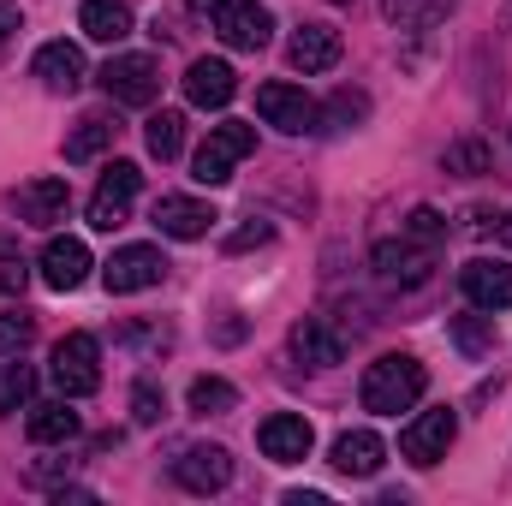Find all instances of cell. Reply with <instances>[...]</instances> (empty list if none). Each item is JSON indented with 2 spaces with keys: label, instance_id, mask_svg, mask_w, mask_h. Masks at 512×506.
<instances>
[{
  "label": "cell",
  "instance_id": "cell-1",
  "mask_svg": "<svg viewBox=\"0 0 512 506\" xmlns=\"http://www.w3.org/2000/svg\"><path fill=\"white\" fill-rule=\"evenodd\" d=\"M423 387H429V370H423L417 358L387 352V358H376V364L364 370V411L399 417V411H411V405L423 399Z\"/></svg>",
  "mask_w": 512,
  "mask_h": 506
},
{
  "label": "cell",
  "instance_id": "cell-2",
  "mask_svg": "<svg viewBox=\"0 0 512 506\" xmlns=\"http://www.w3.org/2000/svg\"><path fill=\"white\" fill-rule=\"evenodd\" d=\"M54 387L66 393V399H84V393H96L102 387V346H96V334H66V340H54Z\"/></svg>",
  "mask_w": 512,
  "mask_h": 506
},
{
  "label": "cell",
  "instance_id": "cell-3",
  "mask_svg": "<svg viewBox=\"0 0 512 506\" xmlns=\"http://www.w3.org/2000/svg\"><path fill=\"white\" fill-rule=\"evenodd\" d=\"M251 149H256V131L245 126V120H227V126H215L203 137V149H197V161H191V167H197L191 179H197V185H227L233 167H239Z\"/></svg>",
  "mask_w": 512,
  "mask_h": 506
},
{
  "label": "cell",
  "instance_id": "cell-4",
  "mask_svg": "<svg viewBox=\"0 0 512 506\" xmlns=\"http://www.w3.org/2000/svg\"><path fill=\"white\" fill-rule=\"evenodd\" d=\"M453 435H459V417H453L447 405H435V411H417V417L399 429V453H405L417 471H429V465H441V459H447Z\"/></svg>",
  "mask_w": 512,
  "mask_h": 506
},
{
  "label": "cell",
  "instance_id": "cell-5",
  "mask_svg": "<svg viewBox=\"0 0 512 506\" xmlns=\"http://www.w3.org/2000/svg\"><path fill=\"white\" fill-rule=\"evenodd\" d=\"M102 90L126 108H149L161 96V60L155 54H114L102 66Z\"/></svg>",
  "mask_w": 512,
  "mask_h": 506
},
{
  "label": "cell",
  "instance_id": "cell-6",
  "mask_svg": "<svg viewBox=\"0 0 512 506\" xmlns=\"http://www.w3.org/2000/svg\"><path fill=\"white\" fill-rule=\"evenodd\" d=\"M215 36L227 42V48H239V54H256V48H268V36H274V12L262 6V0H215Z\"/></svg>",
  "mask_w": 512,
  "mask_h": 506
},
{
  "label": "cell",
  "instance_id": "cell-7",
  "mask_svg": "<svg viewBox=\"0 0 512 506\" xmlns=\"http://www.w3.org/2000/svg\"><path fill=\"white\" fill-rule=\"evenodd\" d=\"M256 114H262L274 131H292V137L322 131V108H316V96H304L298 84H262V90H256Z\"/></svg>",
  "mask_w": 512,
  "mask_h": 506
},
{
  "label": "cell",
  "instance_id": "cell-8",
  "mask_svg": "<svg viewBox=\"0 0 512 506\" xmlns=\"http://www.w3.org/2000/svg\"><path fill=\"white\" fill-rule=\"evenodd\" d=\"M137 191H143V173H137V161H114V167L102 173L96 197H90V227H96V233H114V227H126V215H131V203H137Z\"/></svg>",
  "mask_w": 512,
  "mask_h": 506
},
{
  "label": "cell",
  "instance_id": "cell-9",
  "mask_svg": "<svg viewBox=\"0 0 512 506\" xmlns=\"http://www.w3.org/2000/svg\"><path fill=\"white\" fill-rule=\"evenodd\" d=\"M256 447H262V459H274V465H298V459H310L316 429H310V417H298V411H274V417H262Z\"/></svg>",
  "mask_w": 512,
  "mask_h": 506
},
{
  "label": "cell",
  "instance_id": "cell-10",
  "mask_svg": "<svg viewBox=\"0 0 512 506\" xmlns=\"http://www.w3.org/2000/svg\"><path fill=\"white\" fill-rule=\"evenodd\" d=\"M376 274H382L387 286H423L429 280V268H435V245H423V239H382L376 245Z\"/></svg>",
  "mask_w": 512,
  "mask_h": 506
},
{
  "label": "cell",
  "instance_id": "cell-11",
  "mask_svg": "<svg viewBox=\"0 0 512 506\" xmlns=\"http://www.w3.org/2000/svg\"><path fill=\"white\" fill-rule=\"evenodd\" d=\"M161 274H167V256L155 251V245H120V251L102 262L108 292H143V286H161Z\"/></svg>",
  "mask_w": 512,
  "mask_h": 506
},
{
  "label": "cell",
  "instance_id": "cell-12",
  "mask_svg": "<svg viewBox=\"0 0 512 506\" xmlns=\"http://www.w3.org/2000/svg\"><path fill=\"white\" fill-rule=\"evenodd\" d=\"M173 477H179V489H191V495H221V489L233 483V453H227V447H185V453L173 459Z\"/></svg>",
  "mask_w": 512,
  "mask_h": 506
},
{
  "label": "cell",
  "instance_id": "cell-13",
  "mask_svg": "<svg viewBox=\"0 0 512 506\" xmlns=\"http://www.w3.org/2000/svg\"><path fill=\"white\" fill-rule=\"evenodd\" d=\"M459 286H465V298L477 304V310H512V268L507 262H495V256H471L465 268H459Z\"/></svg>",
  "mask_w": 512,
  "mask_h": 506
},
{
  "label": "cell",
  "instance_id": "cell-14",
  "mask_svg": "<svg viewBox=\"0 0 512 506\" xmlns=\"http://www.w3.org/2000/svg\"><path fill=\"white\" fill-rule=\"evenodd\" d=\"M12 209H18L24 227H60L66 209H72V185L66 179H30V185H18Z\"/></svg>",
  "mask_w": 512,
  "mask_h": 506
},
{
  "label": "cell",
  "instance_id": "cell-15",
  "mask_svg": "<svg viewBox=\"0 0 512 506\" xmlns=\"http://www.w3.org/2000/svg\"><path fill=\"white\" fill-rule=\"evenodd\" d=\"M30 72H36L42 90H54V96H72V90H84V78H90L78 42H42L36 60H30Z\"/></svg>",
  "mask_w": 512,
  "mask_h": 506
},
{
  "label": "cell",
  "instance_id": "cell-16",
  "mask_svg": "<svg viewBox=\"0 0 512 506\" xmlns=\"http://www.w3.org/2000/svg\"><path fill=\"white\" fill-rule=\"evenodd\" d=\"M90 245L84 239H48L42 245V280L54 286V292H78L84 280H90Z\"/></svg>",
  "mask_w": 512,
  "mask_h": 506
},
{
  "label": "cell",
  "instance_id": "cell-17",
  "mask_svg": "<svg viewBox=\"0 0 512 506\" xmlns=\"http://www.w3.org/2000/svg\"><path fill=\"white\" fill-rule=\"evenodd\" d=\"M233 90H239V78H233L227 60H209V54L191 60V72H185V102L191 108H227Z\"/></svg>",
  "mask_w": 512,
  "mask_h": 506
},
{
  "label": "cell",
  "instance_id": "cell-18",
  "mask_svg": "<svg viewBox=\"0 0 512 506\" xmlns=\"http://www.w3.org/2000/svg\"><path fill=\"white\" fill-rule=\"evenodd\" d=\"M215 221H221V215H215L203 197H161V203H155V227H161L167 239H203Z\"/></svg>",
  "mask_w": 512,
  "mask_h": 506
},
{
  "label": "cell",
  "instance_id": "cell-19",
  "mask_svg": "<svg viewBox=\"0 0 512 506\" xmlns=\"http://www.w3.org/2000/svg\"><path fill=\"white\" fill-rule=\"evenodd\" d=\"M292 352H298L304 364L328 370V364H346V334H340L334 322H322V316H304V322L292 328Z\"/></svg>",
  "mask_w": 512,
  "mask_h": 506
},
{
  "label": "cell",
  "instance_id": "cell-20",
  "mask_svg": "<svg viewBox=\"0 0 512 506\" xmlns=\"http://www.w3.org/2000/svg\"><path fill=\"white\" fill-rule=\"evenodd\" d=\"M382 459H387V447H382V435L376 429H346L340 441H334V471L340 477H376L382 471Z\"/></svg>",
  "mask_w": 512,
  "mask_h": 506
},
{
  "label": "cell",
  "instance_id": "cell-21",
  "mask_svg": "<svg viewBox=\"0 0 512 506\" xmlns=\"http://www.w3.org/2000/svg\"><path fill=\"white\" fill-rule=\"evenodd\" d=\"M292 66L304 72V78H316V72H334L340 66V30H328V24H304L298 36H292Z\"/></svg>",
  "mask_w": 512,
  "mask_h": 506
},
{
  "label": "cell",
  "instance_id": "cell-22",
  "mask_svg": "<svg viewBox=\"0 0 512 506\" xmlns=\"http://www.w3.org/2000/svg\"><path fill=\"white\" fill-rule=\"evenodd\" d=\"M78 30L90 36V42H126L131 36V6L126 0H84L78 6Z\"/></svg>",
  "mask_w": 512,
  "mask_h": 506
},
{
  "label": "cell",
  "instance_id": "cell-23",
  "mask_svg": "<svg viewBox=\"0 0 512 506\" xmlns=\"http://www.w3.org/2000/svg\"><path fill=\"white\" fill-rule=\"evenodd\" d=\"M24 429H30V441H42V447L72 441V435H78V411H72L66 399H42V405H30Z\"/></svg>",
  "mask_w": 512,
  "mask_h": 506
},
{
  "label": "cell",
  "instance_id": "cell-24",
  "mask_svg": "<svg viewBox=\"0 0 512 506\" xmlns=\"http://www.w3.org/2000/svg\"><path fill=\"white\" fill-rule=\"evenodd\" d=\"M143 143H149V155H155V161H173V155L185 149V114H173V108L149 114V126H143Z\"/></svg>",
  "mask_w": 512,
  "mask_h": 506
},
{
  "label": "cell",
  "instance_id": "cell-25",
  "mask_svg": "<svg viewBox=\"0 0 512 506\" xmlns=\"http://www.w3.org/2000/svg\"><path fill=\"white\" fill-rule=\"evenodd\" d=\"M114 137H120V126H114V120L90 114V120H78V131L66 137V161H96V155H102Z\"/></svg>",
  "mask_w": 512,
  "mask_h": 506
},
{
  "label": "cell",
  "instance_id": "cell-26",
  "mask_svg": "<svg viewBox=\"0 0 512 506\" xmlns=\"http://www.w3.org/2000/svg\"><path fill=\"white\" fill-rule=\"evenodd\" d=\"M239 405V387L227 376H197L191 381V411L197 417H221V411H233Z\"/></svg>",
  "mask_w": 512,
  "mask_h": 506
},
{
  "label": "cell",
  "instance_id": "cell-27",
  "mask_svg": "<svg viewBox=\"0 0 512 506\" xmlns=\"http://www.w3.org/2000/svg\"><path fill=\"white\" fill-rule=\"evenodd\" d=\"M30 364L24 358H0V417H12L24 399H30Z\"/></svg>",
  "mask_w": 512,
  "mask_h": 506
},
{
  "label": "cell",
  "instance_id": "cell-28",
  "mask_svg": "<svg viewBox=\"0 0 512 506\" xmlns=\"http://www.w3.org/2000/svg\"><path fill=\"white\" fill-rule=\"evenodd\" d=\"M453 340L465 358H483V352H495V322L489 316H453Z\"/></svg>",
  "mask_w": 512,
  "mask_h": 506
},
{
  "label": "cell",
  "instance_id": "cell-29",
  "mask_svg": "<svg viewBox=\"0 0 512 506\" xmlns=\"http://www.w3.org/2000/svg\"><path fill=\"white\" fill-rule=\"evenodd\" d=\"M405 233H411V239H423V245H441V239H447V221H441V209H411Z\"/></svg>",
  "mask_w": 512,
  "mask_h": 506
},
{
  "label": "cell",
  "instance_id": "cell-30",
  "mask_svg": "<svg viewBox=\"0 0 512 506\" xmlns=\"http://www.w3.org/2000/svg\"><path fill=\"white\" fill-rule=\"evenodd\" d=\"M161 411H167V399L155 393V381H137L131 387V417L137 423H161Z\"/></svg>",
  "mask_w": 512,
  "mask_h": 506
},
{
  "label": "cell",
  "instance_id": "cell-31",
  "mask_svg": "<svg viewBox=\"0 0 512 506\" xmlns=\"http://www.w3.org/2000/svg\"><path fill=\"white\" fill-rule=\"evenodd\" d=\"M489 167V149L483 143H453L447 149V173H483Z\"/></svg>",
  "mask_w": 512,
  "mask_h": 506
},
{
  "label": "cell",
  "instance_id": "cell-32",
  "mask_svg": "<svg viewBox=\"0 0 512 506\" xmlns=\"http://www.w3.org/2000/svg\"><path fill=\"white\" fill-rule=\"evenodd\" d=\"M30 340V316L24 310H6L0 316V352H12V346H24Z\"/></svg>",
  "mask_w": 512,
  "mask_h": 506
},
{
  "label": "cell",
  "instance_id": "cell-33",
  "mask_svg": "<svg viewBox=\"0 0 512 506\" xmlns=\"http://www.w3.org/2000/svg\"><path fill=\"white\" fill-rule=\"evenodd\" d=\"M274 239V227L268 221H251V227H239L233 239H227V251H251V245H268Z\"/></svg>",
  "mask_w": 512,
  "mask_h": 506
},
{
  "label": "cell",
  "instance_id": "cell-34",
  "mask_svg": "<svg viewBox=\"0 0 512 506\" xmlns=\"http://www.w3.org/2000/svg\"><path fill=\"white\" fill-rule=\"evenodd\" d=\"M12 30H24V12H18L12 0H0V48L12 42Z\"/></svg>",
  "mask_w": 512,
  "mask_h": 506
},
{
  "label": "cell",
  "instance_id": "cell-35",
  "mask_svg": "<svg viewBox=\"0 0 512 506\" xmlns=\"http://www.w3.org/2000/svg\"><path fill=\"white\" fill-rule=\"evenodd\" d=\"M24 262H0V292H24Z\"/></svg>",
  "mask_w": 512,
  "mask_h": 506
},
{
  "label": "cell",
  "instance_id": "cell-36",
  "mask_svg": "<svg viewBox=\"0 0 512 506\" xmlns=\"http://www.w3.org/2000/svg\"><path fill=\"white\" fill-rule=\"evenodd\" d=\"M501 245H507V251H512V215H507V221H501Z\"/></svg>",
  "mask_w": 512,
  "mask_h": 506
},
{
  "label": "cell",
  "instance_id": "cell-37",
  "mask_svg": "<svg viewBox=\"0 0 512 506\" xmlns=\"http://www.w3.org/2000/svg\"><path fill=\"white\" fill-rule=\"evenodd\" d=\"M334 6H346V0H334Z\"/></svg>",
  "mask_w": 512,
  "mask_h": 506
}]
</instances>
